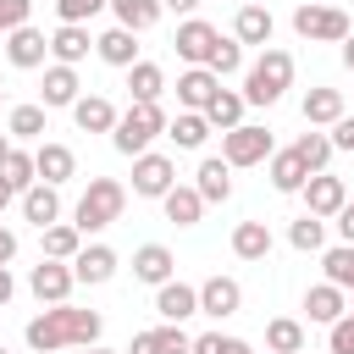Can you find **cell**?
<instances>
[{
    "label": "cell",
    "mask_w": 354,
    "mask_h": 354,
    "mask_svg": "<svg viewBox=\"0 0 354 354\" xmlns=\"http://www.w3.org/2000/svg\"><path fill=\"white\" fill-rule=\"evenodd\" d=\"M100 310H72V304H50L44 315L28 321V348L55 354V348H88L100 337Z\"/></svg>",
    "instance_id": "6da1fadb"
},
{
    "label": "cell",
    "mask_w": 354,
    "mask_h": 354,
    "mask_svg": "<svg viewBox=\"0 0 354 354\" xmlns=\"http://www.w3.org/2000/svg\"><path fill=\"white\" fill-rule=\"evenodd\" d=\"M122 205H127V188L116 183V177H94L88 188H83V199H77V210H72V227L88 238V232H105L111 221H122Z\"/></svg>",
    "instance_id": "7a4b0ae2"
},
{
    "label": "cell",
    "mask_w": 354,
    "mask_h": 354,
    "mask_svg": "<svg viewBox=\"0 0 354 354\" xmlns=\"http://www.w3.org/2000/svg\"><path fill=\"white\" fill-rule=\"evenodd\" d=\"M166 133V111L155 105V100H133L122 116H116V127H111V144L122 149V155H144L155 138Z\"/></svg>",
    "instance_id": "3957f363"
},
{
    "label": "cell",
    "mask_w": 354,
    "mask_h": 354,
    "mask_svg": "<svg viewBox=\"0 0 354 354\" xmlns=\"http://www.w3.org/2000/svg\"><path fill=\"white\" fill-rule=\"evenodd\" d=\"M288 83H293V55H288V50H266V55L249 66V77H243V100H249V105H277Z\"/></svg>",
    "instance_id": "277c9868"
},
{
    "label": "cell",
    "mask_w": 354,
    "mask_h": 354,
    "mask_svg": "<svg viewBox=\"0 0 354 354\" xmlns=\"http://www.w3.org/2000/svg\"><path fill=\"white\" fill-rule=\"evenodd\" d=\"M293 33H299V39H315V44H343L354 28H348V17H343L337 6L310 0V6H299V11H293Z\"/></svg>",
    "instance_id": "5b68a950"
},
{
    "label": "cell",
    "mask_w": 354,
    "mask_h": 354,
    "mask_svg": "<svg viewBox=\"0 0 354 354\" xmlns=\"http://www.w3.org/2000/svg\"><path fill=\"white\" fill-rule=\"evenodd\" d=\"M266 155H271V133H266V127L238 122V127L221 133V160H227V166H260Z\"/></svg>",
    "instance_id": "8992f818"
},
{
    "label": "cell",
    "mask_w": 354,
    "mask_h": 354,
    "mask_svg": "<svg viewBox=\"0 0 354 354\" xmlns=\"http://www.w3.org/2000/svg\"><path fill=\"white\" fill-rule=\"evenodd\" d=\"M171 188H177V166H171V155H155V149L133 155V194H138V199H166Z\"/></svg>",
    "instance_id": "52a82bcc"
},
{
    "label": "cell",
    "mask_w": 354,
    "mask_h": 354,
    "mask_svg": "<svg viewBox=\"0 0 354 354\" xmlns=\"http://www.w3.org/2000/svg\"><path fill=\"white\" fill-rule=\"evenodd\" d=\"M72 282H77L72 260H39V266H33V277H28V288H33V299H39V304H66Z\"/></svg>",
    "instance_id": "ba28073f"
},
{
    "label": "cell",
    "mask_w": 354,
    "mask_h": 354,
    "mask_svg": "<svg viewBox=\"0 0 354 354\" xmlns=\"http://www.w3.org/2000/svg\"><path fill=\"white\" fill-rule=\"evenodd\" d=\"M304 194V205H310V216H337L343 205H348V188H343V177H332V171H310V183L299 188Z\"/></svg>",
    "instance_id": "9c48e42d"
},
{
    "label": "cell",
    "mask_w": 354,
    "mask_h": 354,
    "mask_svg": "<svg viewBox=\"0 0 354 354\" xmlns=\"http://www.w3.org/2000/svg\"><path fill=\"white\" fill-rule=\"evenodd\" d=\"M171 44H177V55H183L188 66H210V50L221 44V33H216L210 22H199V17H188V22L177 28V39H171Z\"/></svg>",
    "instance_id": "30bf717a"
},
{
    "label": "cell",
    "mask_w": 354,
    "mask_h": 354,
    "mask_svg": "<svg viewBox=\"0 0 354 354\" xmlns=\"http://www.w3.org/2000/svg\"><path fill=\"white\" fill-rule=\"evenodd\" d=\"M238 304H243V288L232 282V277H205L199 282V315H238Z\"/></svg>",
    "instance_id": "8fae6325"
},
{
    "label": "cell",
    "mask_w": 354,
    "mask_h": 354,
    "mask_svg": "<svg viewBox=\"0 0 354 354\" xmlns=\"http://www.w3.org/2000/svg\"><path fill=\"white\" fill-rule=\"evenodd\" d=\"M127 354H194V337H188L177 321H166V326H149V332H138Z\"/></svg>",
    "instance_id": "7c38bea8"
},
{
    "label": "cell",
    "mask_w": 354,
    "mask_h": 354,
    "mask_svg": "<svg viewBox=\"0 0 354 354\" xmlns=\"http://www.w3.org/2000/svg\"><path fill=\"white\" fill-rule=\"evenodd\" d=\"M155 315L183 326L188 315H199V288H188V282H160V293H155Z\"/></svg>",
    "instance_id": "4fadbf2b"
},
{
    "label": "cell",
    "mask_w": 354,
    "mask_h": 354,
    "mask_svg": "<svg viewBox=\"0 0 354 354\" xmlns=\"http://www.w3.org/2000/svg\"><path fill=\"white\" fill-rule=\"evenodd\" d=\"M6 55H11V66L33 72V66H44V55H50V39H44L39 28H11V39H6Z\"/></svg>",
    "instance_id": "5bb4252c"
},
{
    "label": "cell",
    "mask_w": 354,
    "mask_h": 354,
    "mask_svg": "<svg viewBox=\"0 0 354 354\" xmlns=\"http://www.w3.org/2000/svg\"><path fill=\"white\" fill-rule=\"evenodd\" d=\"M216 88H221V77H216L210 66H188V72L177 77V105H183V111H205Z\"/></svg>",
    "instance_id": "9a60e30c"
},
{
    "label": "cell",
    "mask_w": 354,
    "mask_h": 354,
    "mask_svg": "<svg viewBox=\"0 0 354 354\" xmlns=\"http://www.w3.org/2000/svg\"><path fill=\"white\" fill-rule=\"evenodd\" d=\"M72 271H77V282L100 288V282H111V277H116V249H105V243L77 249V254H72Z\"/></svg>",
    "instance_id": "2e32d148"
},
{
    "label": "cell",
    "mask_w": 354,
    "mask_h": 354,
    "mask_svg": "<svg viewBox=\"0 0 354 354\" xmlns=\"http://www.w3.org/2000/svg\"><path fill=\"white\" fill-rule=\"evenodd\" d=\"M271 28H277V22H271V6H249V0H243V11L232 17V39H238V44H260V50H266V44H271Z\"/></svg>",
    "instance_id": "e0dca14e"
},
{
    "label": "cell",
    "mask_w": 354,
    "mask_h": 354,
    "mask_svg": "<svg viewBox=\"0 0 354 354\" xmlns=\"http://www.w3.org/2000/svg\"><path fill=\"white\" fill-rule=\"evenodd\" d=\"M171 271H177V260H171V249H166V243H144V249L133 254V277H138V282H149V288L171 282Z\"/></svg>",
    "instance_id": "ac0fdd59"
},
{
    "label": "cell",
    "mask_w": 354,
    "mask_h": 354,
    "mask_svg": "<svg viewBox=\"0 0 354 354\" xmlns=\"http://www.w3.org/2000/svg\"><path fill=\"white\" fill-rule=\"evenodd\" d=\"M88 44H94V39H88L83 22H61V28L50 33V55H55L61 66H77V61L88 55Z\"/></svg>",
    "instance_id": "d6986e66"
},
{
    "label": "cell",
    "mask_w": 354,
    "mask_h": 354,
    "mask_svg": "<svg viewBox=\"0 0 354 354\" xmlns=\"http://www.w3.org/2000/svg\"><path fill=\"white\" fill-rule=\"evenodd\" d=\"M22 216L44 232L50 221H61V194H55V183H33L28 194H22Z\"/></svg>",
    "instance_id": "ffe728a7"
},
{
    "label": "cell",
    "mask_w": 354,
    "mask_h": 354,
    "mask_svg": "<svg viewBox=\"0 0 354 354\" xmlns=\"http://www.w3.org/2000/svg\"><path fill=\"white\" fill-rule=\"evenodd\" d=\"M72 122H77L83 133H111V127H116V105H111L105 94H83V100L72 105Z\"/></svg>",
    "instance_id": "44dd1931"
},
{
    "label": "cell",
    "mask_w": 354,
    "mask_h": 354,
    "mask_svg": "<svg viewBox=\"0 0 354 354\" xmlns=\"http://www.w3.org/2000/svg\"><path fill=\"white\" fill-rule=\"evenodd\" d=\"M33 160H39V183H55V188L77 171V155H72L66 144H39V149H33Z\"/></svg>",
    "instance_id": "7402d4cb"
},
{
    "label": "cell",
    "mask_w": 354,
    "mask_h": 354,
    "mask_svg": "<svg viewBox=\"0 0 354 354\" xmlns=\"http://www.w3.org/2000/svg\"><path fill=\"white\" fill-rule=\"evenodd\" d=\"M94 50H100V61H111V66H133L138 61V44H133V28H105L100 39H94Z\"/></svg>",
    "instance_id": "603a6c76"
},
{
    "label": "cell",
    "mask_w": 354,
    "mask_h": 354,
    "mask_svg": "<svg viewBox=\"0 0 354 354\" xmlns=\"http://www.w3.org/2000/svg\"><path fill=\"white\" fill-rule=\"evenodd\" d=\"M304 183H310V166L299 160V149L271 155V188H277V194H299Z\"/></svg>",
    "instance_id": "cb8c5ba5"
},
{
    "label": "cell",
    "mask_w": 354,
    "mask_h": 354,
    "mask_svg": "<svg viewBox=\"0 0 354 354\" xmlns=\"http://www.w3.org/2000/svg\"><path fill=\"white\" fill-rule=\"evenodd\" d=\"M199 194H205V205H221V199H232V166L227 160H199V183H194Z\"/></svg>",
    "instance_id": "d4e9b609"
},
{
    "label": "cell",
    "mask_w": 354,
    "mask_h": 354,
    "mask_svg": "<svg viewBox=\"0 0 354 354\" xmlns=\"http://www.w3.org/2000/svg\"><path fill=\"white\" fill-rule=\"evenodd\" d=\"M232 254L238 260H266L271 254V227L266 221H238L232 227Z\"/></svg>",
    "instance_id": "484cf974"
},
{
    "label": "cell",
    "mask_w": 354,
    "mask_h": 354,
    "mask_svg": "<svg viewBox=\"0 0 354 354\" xmlns=\"http://www.w3.org/2000/svg\"><path fill=\"white\" fill-rule=\"evenodd\" d=\"M304 310H310V321H321V326H332L348 304H343V288L337 282H315L310 293H304Z\"/></svg>",
    "instance_id": "4316f807"
},
{
    "label": "cell",
    "mask_w": 354,
    "mask_h": 354,
    "mask_svg": "<svg viewBox=\"0 0 354 354\" xmlns=\"http://www.w3.org/2000/svg\"><path fill=\"white\" fill-rule=\"evenodd\" d=\"M337 116H343V94L337 88H310L304 94V122L310 127H332Z\"/></svg>",
    "instance_id": "83f0119b"
},
{
    "label": "cell",
    "mask_w": 354,
    "mask_h": 354,
    "mask_svg": "<svg viewBox=\"0 0 354 354\" xmlns=\"http://www.w3.org/2000/svg\"><path fill=\"white\" fill-rule=\"evenodd\" d=\"M111 11H116V22L122 28H133V33H144V28H155L160 22V0H111Z\"/></svg>",
    "instance_id": "f1b7e54d"
},
{
    "label": "cell",
    "mask_w": 354,
    "mask_h": 354,
    "mask_svg": "<svg viewBox=\"0 0 354 354\" xmlns=\"http://www.w3.org/2000/svg\"><path fill=\"white\" fill-rule=\"evenodd\" d=\"M44 105H77V72L72 66H44Z\"/></svg>",
    "instance_id": "f546056e"
},
{
    "label": "cell",
    "mask_w": 354,
    "mask_h": 354,
    "mask_svg": "<svg viewBox=\"0 0 354 354\" xmlns=\"http://www.w3.org/2000/svg\"><path fill=\"white\" fill-rule=\"evenodd\" d=\"M243 105H249L243 94L216 88V94H210V105H205V116H210V127H221V133H227V127H238V122H243Z\"/></svg>",
    "instance_id": "4dcf8cb0"
},
{
    "label": "cell",
    "mask_w": 354,
    "mask_h": 354,
    "mask_svg": "<svg viewBox=\"0 0 354 354\" xmlns=\"http://www.w3.org/2000/svg\"><path fill=\"white\" fill-rule=\"evenodd\" d=\"M166 133L177 138V149H199V144L210 138V116H205V111H183L177 122H166Z\"/></svg>",
    "instance_id": "1f68e13d"
},
{
    "label": "cell",
    "mask_w": 354,
    "mask_h": 354,
    "mask_svg": "<svg viewBox=\"0 0 354 354\" xmlns=\"http://www.w3.org/2000/svg\"><path fill=\"white\" fill-rule=\"evenodd\" d=\"M160 205H166V221L194 227V221H199V210H205V194H199V188H171Z\"/></svg>",
    "instance_id": "d6a6232c"
},
{
    "label": "cell",
    "mask_w": 354,
    "mask_h": 354,
    "mask_svg": "<svg viewBox=\"0 0 354 354\" xmlns=\"http://www.w3.org/2000/svg\"><path fill=\"white\" fill-rule=\"evenodd\" d=\"M77 249H83V232L72 221H50L44 227V260H72Z\"/></svg>",
    "instance_id": "836d02e7"
},
{
    "label": "cell",
    "mask_w": 354,
    "mask_h": 354,
    "mask_svg": "<svg viewBox=\"0 0 354 354\" xmlns=\"http://www.w3.org/2000/svg\"><path fill=\"white\" fill-rule=\"evenodd\" d=\"M266 348H271V354H304V326L288 321V315H277V321L266 326Z\"/></svg>",
    "instance_id": "e575fe53"
},
{
    "label": "cell",
    "mask_w": 354,
    "mask_h": 354,
    "mask_svg": "<svg viewBox=\"0 0 354 354\" xmlns=\"http://www.w3.org/2000/svg\"><path fill=\"white\" fill-rule=\"evenodd\" d=\"M0 177H6V183H11L17 194H28V188L39 183V160H33L28 149H11V155L0 160Z\"/></svg>",
    "instance_id": "d590c367"
},
{
    "label": "cell",
    "mask_w": 354,
    "mask_h": 354,
    "mask_svg": "<svg viewBox=\"0 0 354 354\" xmlns=\"http://www.w3.org/2000/svg\"><path fill=\"white\" fill-rule=\"evenodd\" d=\"M127 88H133V100H160L166 77H160L155 61H133V66H127Z\"/></svg>",
    "instance_id": "8d00e7d4"
},
{
    "label": "cell",
    "mask_w": 354,
    "mask_h": 354,
    "mask_svg": "<svg viewBox=\"0 0 354 354\" xmlns=\"http://www.w3.org/2000/svg\"><path fill=\"white\" fill-rule=\"evenodd\" d=\"M44 111H50V105H11L6 133H11V138H44Z\"/></svg>",
    "instance_id": "74e56055"
},
{
    "label": "cell",
    "mask_w": 354,
    "mask_h": 354,
    "mask_svg": "<svg viewBox=\"0 0 354 354\" xmlns=\"http://www.w3.org/2000/svg\"><path fill=\"white\" fill-rule=\"evenodd\" d=\"M288 243H293V249H299V254H315V249H321V243H326V221H321V216H310V210H304V216H299V221H293V227H288Z\"/></svg>",
    "instance_id": "f35d334b"
},
{
    "label": "cell",
    "mask_w": 354,
    "mask_h": 354,
    "mask_svg": "<svg viewBox=\"0 0 354 354\" xmlns=\"http://www.w3.org/2000/svg\"><path fill=\"white\" fill-rule=\"evenodd\" d=\"M326 282H337L343 293H354V243H337V249H326Z\"/></svg>",
    "instance_id": "ab89813d"
},
{
    "label": "cell",
    "mask_w": 354,
    "mask_h": 354,
    "mask_svg": "<svg viewBox=\"0 0 354 354\" xmlns=\"http://www.w3.org/2000/svg\"><path fill=\"white\" fill-rule=\"evenodd\" d=\"M293 149H299V160H304L310 171H326V160H332V133H315V127H310Z\"/></svg>",
    "instance_id": "60d3db41"
},
{
    "label": "cell",
    "mask_w": 354,
    "mask_h": 354,
    "mask_svg": "<svg viewBox=\"0 0 354 354\" xmlns=\"http://www.w3.org/2000/svg\"><path fill=\"white\" fill-rule=\"evenodd\" d=\"M194 354H254L243 337H221V332H199L194 337Z\"/></svg>",
    "instance_id": "b9f144b4"
},
{
    "label": "cell",
    "mask_w": 354,
    "mask_h": 354,
    "mask_svg": "<svg viewBox=\"0 0 354 354\" xmlns=\"http://www.w3.org/2000/svg\"><path fill=\"white\" fill-rule=\"evenodd\" d=\"M238 66H243V50H238V39H221V44L210 50V72H216V77H232Z\"/></svg>",
    "instance_id": "7bdbcfd3"
},
{
    "label": "cell",
    "mask_w": 354,
    "mask_h": 354,
    "mask_svg": "<svg viewBox=\"0 0 354 354\" xmlns=\"http://www.w3.org/2000/svg\"><path fill=\"white\" fill-rule=\"evenodd\" d=\"M111 0H55V17L61 22H88V17H100Z\"/></svg>",
    "instance_id": "ee69618b"
},
{
    "label": "cell",
    "mask_w": 354,
    "mask_h": 354,
    "mask_svg": "<svg viewBox=\"0 0 354 354\" xmlns=\"http://www.w3.org/2000/svg\"><path fill=\"white\" fill-rule=\"evenodd\" d=\"M326 348H332V354H354V310H343V315L332 321V337H326Z\"/></svg>",
    "instance_id": "f6af8a7d"
},
{
    "label": "cell",
    "mask_w": 354,
    "mask_h": 354,
    "mask_svg": "<svg viewBox=\"0 0 354 354\" xmlns=\"http://www.w3.org/2000/svg\"><path fill=\"white\" fill-rule=\"evenodd\" d=\"M28 11H33V0H0V33L28 28Z\"/></svg>",
    "instance_id": "bcb514c9"
},
{
    "label": "cell",
    "mask_w": 354,
    "mask_h": 354,
    "mask_svg": "<svg viewBox=\"0 0 354 354\" xmlns=\"http://www.w3.org/2000/svg\"><path fill=\"white\" fill-rule=\"evenodd\" d=\"M332 149H354V116H348V111L332 122Z\"/></svg>",
    "instance_id": "7dc6e473"
},
{
    "label": "cell",
    "mask_w": 354,
    "mask_h": 354,
    "mask_svg": "<svg viewBox=\"0 0 354 354\" xmlns=\"http://www.w3.org/2000/svg\"><path fill=\"white\" fill-rule=\"evenodd\" d=\"M337 232H343V243H354V199L337 210Z\"/></svg>",
    "instance_id": "c3c4849f"
},
{
    "label": "cell",
    "mask_w": 354,
    "mask_h": 354,
    "mask_svg": "<svg viewBox=\"0 0 354 354\" xmlns=\"http://www.w3.org/2000/svg\"><path fill=\"white\" fill-rule=\"evenodd\" d=\"M11 254H17V232L0 227V266H11Z\"/></svg>",
    "instance_id": "681fc988"
},
{
    "label": "cell",
    "mask_w": 354,
    "mask_h": 354,
    "mask_svg": "<svg viewBox=\"0 0 354 354\" xmlns=\"http://www.w3.org/2000/svg\"><path fill=\"white\" fill-rule=\"evenodd\" d=\"M11 293H17V282H11V266H0V304H6Z\"/></svg>",
    "instance_id": "f907efd6"
},
{
    "label": "cell",
    "mask_w": 354,
    "mask_h": 354,
    "mask_svg": "<svg viewBox=\"0 0 354 354\" xmlns=\"http://www.w3.org/2000/svg\"><path fill=\"white\" fill-rule=\"evenodd\" d=\"M160 6H166V11H183V17H188V11L199 6V0H160Z\"/></svg>",
    "instance_id": "816d5d0a"
},
{
    "label": "cell",
    "mask_w": 354,
    "mask_h": 354,
    "mask_svg": "<svg viewBox=\"0 0 354 354\" xmlns=\"http://www.w3.org/2000/svg\"><path fill=\"white\" fill-rule=\"evenodd\" d=\"M343 66H348V72H354V33H348V39H343Z\"/></svg>",
    "instance_id": "f5cc1de1"
},
{
    "label": "cell",
    "mask_w": 354,
    "mask_h": 354,
    "mask_svg": "<svg viewBox=\"0 0 354 354\" xmlns=\"http://www.w3.org/2000/svg\"><path fill=\"white\" fill-rule=\"evenodd\" d=\"M11 199H17V188H11V183H6V177H0V210H6V205H11Z\"/></svg>",
    "instance_id": "db71d44e"
},
{
    "label": "cell",
    "mask_w": 354,
    "mask_h": 354,
    "mask_svg": "<svg viewBox=\"0 0 354 354\" xmlns=\"http://www.w3.org/2000/svg\"><path fill=\"white\" fill-rule=\"evenodd\" d=\"M6 155H11V138H6V133H0V160H6Z\"/></svg>",
    "instance_id": "11a10c76"
},
{
    "label": "cell",
    "mask_w": 354,
    "mask_h": 354,
    "mask_svg": "<svg viewBox=\"0 0 354 354\" xmlns=\"http://www.w3.org/2000/svg\"><path fill=\"white\" fill-rule=\"evenodd\" d=\"M83 354H116V348H100V343H88V348H83Z\"/></svg>",
    "instance_id": "9f6ffc18"
},
{
    "label": "cell",
    "mask_w": 354,
    "mask_h": 354,
    "mask_svg": "<svg viewBox=\"0 0 354 354\" xmlns=\"http://www.w3.org/2000/svg\"><path fill=\"white\" fill-rule=\"evenodd\" d=\"M249 6H266V0H249Z\"/></svg>",
    "instance_id": "6f0895ef"
},
{
    "label": "cell",
    "mask_w": 354,
    "mask_h": 354,
    "mask_svg": "<svg viewBox=\"0 0 354 354\" xmlns=\"http://www.w3.org/2000/svg\"><path fill=\"white\" fill-rule=\"evenodd\" d=\"M0 354H6V348H0Z\"/></svg>",
    "instance_id": "680465c9"
},
{
    "label": "cell",
    "mask_w": 354,
    "mask_h": 354,
    "mask_svg": "<svg viewBox=\"0 0 354 354\" xmlns=\"http://www.w3.org/2000/svg\"><path fill=\"white\" fill-rule=\"evenodd\" d=\"M0 94H6V88H0Z\"/></svg>",
    "instance_id": "91938a15"
}]
</instances>
